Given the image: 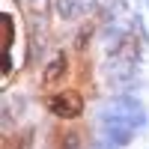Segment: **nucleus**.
Here are the masks:
<instances>
[{"label": "nucleus", "instance_id": "1", "mask_svg": "<svg viewBox=\"0 0 149 149\" xmlns=\"http://www.w3.org/2000/svg\"><path fill=\"white\" fill-rule=\"evenodd\" d=\"M48 107L57 116H78L81 113V98H78V93H63V95H54L48 102Z\"/></svg>", "mask_w": 149, "mask_h": 149}, {"label": "nucleus", "instance_id": "2", "mask_svg": "<svg viewBox=\"0 0 149 149\" xmlns=\"http://www.w3.org/2000/svg\"><path fill=\"white\" fill-rule=\"evenodd\" d=\"M63 63H66L63 57H60V60H54V63H51V69L45 72V84H54V81L60 78V72H63Z\"/></svg>", "mask_w": 149, "mask_h": 149}]
</instances>
